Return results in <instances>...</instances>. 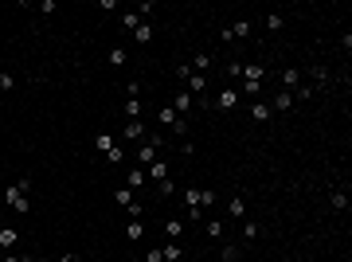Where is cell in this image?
Segmentation results:
<instances>
[{
    "mask_svg": "<svg viewBox=\"0 0 352 262\" xmlns=\"http://www.w3.org/2000/svg\"><path fill=\"white\" fill-rule=\"evenodd\" d=\"M28 192H31V184H28V180H16L12 188L4 192V200H8V204H12L16 211H20V215H28V211H31V200H28Z\"/></svg>",
    "mask_w": 352,
    "mask_h": 262,
    "instance_id": "obj_1",
    "label": "cell"
},
{
    "mask_svg": "<svg viewBox=\"0 0 352 262\" xmlns=\"http://www.w3.org/2000/svg\"><path fill=\"white\" fill-rule=\"evenodd\" d=\"M176 74H180V78H184V86L196 90V94H204V90H207V78H204V74H196L192 67H180Z\"/></svg>",
    "mask_w": 352,
    "mask_h": 262,
    "instance_id": "obj_2",
    "label": "cell"
},
{
    "mask_svg": "<svg viewBox=\"0 0 352 262\" xmlns=\"http://www.w3.org/2000/svg\"><path fill=\"white\" fill-rule=\"evenodd\" d=\"M145 176L153 180V184H161V180H168V164H164V160L157 157V160H153V164L145 168Z\"/></svg>",
    "mask_w": 352,
    "mask_h": 262,
    "instance_id": "obj_3",
    "label": "cell"
},
{
    "mask_svg": "<svg viewBox=\"0 0 352 262\" xmlns=\"http://www.w3.org/2000/svg\"><path fill=\"white\" fill-rule=\"evenodd\" d=\"M157 149H161V145H153V141H141V149H137V160H141V164L149 168V164L157 160Z\"/></svg>",
    "mask_w": 352,
    "mask_h": 262,
    "instance_id": "obj_4",
    "label": "cell"
},
{
    "mask_svg": "<svg viewBox=\"0 0 352 262\" xmlns=\"http://www.w3.org/2000/svg\"><path fill=\"white\" fill-rule=\"evenodd\" d=\"M145 180H149V176H145V168H129V172H125V188H129V192H137L141 184H145Z\"/></svg>",
    "mask_w": 352,
    "mask_h": 262,
    "instance_id": "obj_5",
    "label": "cell"
},
{
    "mask_svg": "<svg viewBox=\"0 0 352 262\" xmlns=\"http://www.w3.org/2000/svg\"><path fill=\"white\" fill-rule=\"evenodd\" d=\"M262 63H247V67H243V82H262Z\"/></svg>",
    "mask_w": 352,
    "mask_h": 262,
    "instance_id": "obj_6",
    "label": "cell"
},
{
    "mask_svg": "<svg viewBox=\"0 0 352 262\" xmlns=\"http://www.w3.org/2000/svg\"><path fill=\"white\" fill-rule=\"evenodd\" d=\"M16 243H20V231H16V227H0V247L12 250Z\"/></svg>",
    "mask_w": 352,
    "mask_h": 262,
    "instance_id": "obj_7",
    "label": "cell"
},
{
    "mask_svg": "<svg viewBox=\"0 0 352 262\" xmlns=\"http://www.w3.org/2000/svg\"><path fill=\"white\" fill-rule=\"evenodd\" d=\"M172 110H176V114H188V110H192V94H188V90H180V94L172 98Z\"/></svg>",
    "mask_w": 352,
    "mask_h": 262,
    "instance_id": "obj_8",
    "label": "cell"
},
{
    "mask_svg": "<svg viewBox=\"0 0 352 262\" xmlns=\"http://www.w3.org/2000/svg\"><path fill=\"white\" fill-rule=\"evenodd\" d=\"M270 114H274V110L266 102H250V117H254V121H270Z\"/></svg>",
    "mask_w": 352,
    "mask_h": 262,
    "instance_id": "obj_9",
    "label": "cell"
},
{
    "mask_svg": "<svg viewBox=\"0 0 352 262\" xmlns=\"http://www.w3.org/2000/svg\"><path fill=\"white\" fill-rule=\"evenodd\" d=\"M145 137V121H129L125 125V141H141Z\"/></svg>",
    "mask_w": 352,
    "mask_h": 262,
    "instance_id": "obj_10",
    "label": "cell"
},
{
    "mask_svg": "<svg viewBox=\"0 0 352 262\" xmlns=\"http://www.w3.org/2000/svg\"><path fill=\"white\" fill-rule=\"evenodd\" d=\"M227 211H231L235 219H243V215H247V204H243V196H231V200H227Z\"/></svg>",
    "mask_w": 352,
    "mask_h": 262,
    "instance_id": "obj_11",
    "label": "cell"
},
{
    "mask_svg": "<svg viewBox=\"0 0 352 262\" xmlns=\"http://www.w3.org/2000/svg\"><path fill=\"white\" fill-rule=\"evenodd\" d=\"M290 106H293V94L290 90H278V98L270 102V110H290Z\"/></svg>",
    "mask_w": 352,
    "mask_h": 262,
    "instance_id": "obj_12",
    "label": "cell"
},
{
    "mask_svg": "<svg viewBox=\"0 0 352 262\" xmlns=\"http://www.w3.org/2000/svg\"><path fill=\"white\" fill-rule=\"evenodd\" d=\"M161 254H164V262H180V258H184V250L176 247V239L168 243V247H161Z\"/></svg>",
    "mask_w": 352,
    "mask_h": 262,
    "instance_id": "obj_13",
    "label": "cell"
},
{
    "mask_svg": "<svg viewBox=\"0 0 352 262\" xmlns=\"http://www.w3.org/2000/svg\"><path fill=\"white\" fill-rule=\"evenodd\" d=\"M141 24H145V20H141L137 12H125V16H121V28H125V31H137Z\"/></svg>",
    "mask_w": 352,
    "mask_h": 262,
    "instance_id": "obj_14",
    "label": "cell"
},
{
    "mask_svg": "<svg viewBox=\"0 0 352 262\" xmlns=\"http://www.w3.org/2000/svg\"><path fill=\"white\" fill-rule=\"evenodd\" d=\"M114 145H117V141H114V137H110V133H102V137H94V149H98L102 157H106V153H110V149H114Z\"/></svg>",
    "mask_w": 352,
    "mask_h": 262,
    "instance_id": "obj_15",
    "label": "cell"
},
{
    "mask_svg": "<svg viewBox=\"0 0 352 262\" xmlns=\"http://www.w3.org/2000/svg\"><path fill=\"white\" fill-rule=\"evenodd\" d=\"M207 67H211V55H207V51H200V55L192 59V71L200 74V71H207Z\"/></svg>",
    "mask_w": 352,
    "mask_h": 262,
    "instance_id": "obj_16",
    "label": "cell"
},
{
    "mask_svg": "<svg viewBox=\"0 0 352 262\" xmlns=\"http://www.w3.org/2000/svg\"><path fill=\"white\" fill-rule=\"evenodd\" d=\"M164 235H168V239H180V235H184V223H180V219H168V223H164Z\"/></svg>",
    "mask_w": 352,
    "mask_h": 262,
    "instance_id": "obj_17",
    "label": "cell"
},
{
    "mask_svg": "<svg viewBox=\"0 0 352 262\" xmlns=\"http://www.w3.org/2000/svg\"><path fill=\"white\" fill-rule=\"evenodd\" d=\"M114 200H117V204H121V207H129V204H137V196H133L129 188H117V192H114Z\"/></svg>",
    "mask_w": 352,
    "mask_h": 262,
    "instance_id": "obj_18",
    "label": "cell"
},
{
    "mask_svg": "<svg viewBox=\"0 0 352 262\" xmlns=\"http://www.w3.org/2000/svg\"><path fill=\"white\" fill-rule=\"evenodd\" d=\"M184 204H188V207H204V196H200V188H188V192H184Z\"/></svg>",
    "mask_w": 352,
    "mask_h": 262,
    "instance_id": "obj_19",
    "label": "cell"
},
{
    "mask_svg": "<svg viewBox=\"0 0 352 262\" xmlns=\"http://www.w3.org/2000/svg\"><path fill=\"white\" fill-rule=\"evenodd\" d=\"M125 235H129L133 243H137V239H145V227H141V219H133L129 227H125Z\"/></svg>",
    "mask_w": 352,
    "mask_h": 262,
    "instance_id": "obj_20",
    "label": "cell"
},
{
    "mask_svg": "<svg viewBox=\"0 0 352 262\" xmlns=\"http://www.w3.org/2000/svg\"><path fill=\"white\" fill-rule=\"evenodd\" d=\"M282 82H286V86H301V71H282Z\"/></svg>",
    "mask_w": 352,
    "mask_h": 262,
    "instance_id": "obj_21",
    "label": "cell"
},
{
    "mask_svg": "<svg viewBox=\"0 0 352 262\" xmlns=\"http://www.w3.org/2000/svg\"><path fill=\"white\" fill-rule=\"evenodd\" d=\"M231 35H235V39H247V35H250V20H239V24L231 28Z\"/></svg>",
    "mask_w": 352,
    "mask_h": 262,
    "instance_id": "obj_22",
    "label": "cell"
},
{
    "mask_svg": "<svg viewBox=\"0 0 352 262\" xmlns=\"http://www.w3.org/2000/svg\"><path fill=\"white\" fill-rule=\"evenodd\" d=\"M235 102H239V94H235V90H223V94H219V110H231Z\"/></svg>",
    "mask_w": 352,
    "mask_h": 262,
    "instance_id": "obj_23",
    "label": "cell"
},
{
    "mask_svg": "<svg viewBox=\"0 0 352 262\" xmlns=\"http://www.w3.org/2000/svg\"><path fill=\"white\" fill-rule=\"evenodd\" d=\"M329 204L337 207V211H344V207H348V196H344V192H333V196H329Z\"/></svg>",
    "mask_w": 352,
    "mask_h": 262,
    "instance_id": "obj_24",
    "label": "cell"
},
{
    "mask_svg": "<svg viewBox=\"0 0 352 262\" xmlns=\"http://www.w3.org/2000/svg\"><path fill=\"white\" fill-rule=\"evenodd\" d=\"M243 239H258V223L254 219H243Z\"/></svg>",
    "mask_w": 352,
    "mask_h": 262,
    "instance_id": "obj_25",
    "label": "cell"
},
{
    "mask_svg": "<svg viewBox=\"0 0 352 262\" xmlns=\"http://www.w3.org/2000/svg\"><path fill=\"white\" fill-rule=\"evenodd\" d=\"M106 160H110V164H121V160H125V149H121V145H114L110 153H106Z\"/></svg>",
    "mask_w": 352,
    "mask_h": 262,
    "instance_id": "obj_26",
    "label": "cell"
},
{
    "mask_svg": "<svg viewBox=\"0 0 352 262\" xmlns=\"http://www.w3.org/2000/svg\"><path fill=\"white\" fill-rule=\"evenodd\" d=\"M110 63H114V67H125V47H114V51H110Z\"/></svg>",
    "mask_w": 352,
    "mask_h": 262,
    "instance_id": "obj_27",
    "label": "cell"
},
{
    "mask_svg": "<svg viewBox=\"0 0 352 262\" xmlns=\"http://www.w3.org/2000/svg\"><path fill=\"white\" fill-rule=\"evenodd\" d=\"M125 114H129V121H137V114H141V102H137V98H129V102H125Z\"/></svg>",
    "mask_w": 352,
    "mask_h": 262,
    "instance_id": "obj_28",
    "label": "cell"
},
{
    "mask_svg": "<svg viewBox=\"0 0 352 262\" xmlns=\"http://www.w3.org/2000/svg\"><path fill=\"white\" fill-rule=\"evenodd\" d=\"M133 35H137V39H141V43H145V39H153V24H141V28L133 31Z\"/></svg>",
    "mask_w": 352,
    "mask_h": 262,
    "instance_id": "obj_29",
    "label": "cell"
},
{
    "mask_svg": "<svg viewBox=\"0 0 352 262\" xmlns=\"http://www.w3.org/2000/svg\"><path fill=\"white\" fill-rule=\"evenodd\" d=\"M266 28L278 31V28H282V16H278V12H270V16H266Z\"/></svg>",
    "mask_w": 352,
    "mask_h": 262,
    "instance_id": "obj_30",
    "label": "cell"
},
{
    "mask_svg": "<svg viewBox=\"0 0 352 262\" xmlns=\"http://www.w3.org/2000/svg\"><path fill=\"white\" fill-rule=\"evenodd\" d=\"M200 196H204V207H211V204H215V200H219V196H215V192H211V188H200Z\"/></svg>",
    "mask_w": 352,
    "mask_h": 262,
    "instance_id": "obj_31",
    "label": "cell"
},
{
    "mask_svg": "<svg viewBox=\"0 0 352 262\" xmlns=\"http://www.w3.org/2000/svg\"><path fill=\"white\" fill-rule=\"evenodd\" d=\"M207 235H211V239H219V235H223V227H219V219H211V223H207Z\"/></svg>",
    "mask_w": 352,
    "mask_h": 262,
    "instance_id": "obj_32",
    "label": "cell"
},
{
    "mask_svg": "<svg viewBox=\"0 0 352 262\" xmlns=\"http://www.w3.org/2000/svg\"><path fill=\"white\" fill-rule=\"evenodd\" d=\"M309 74H313L317 82H325V78H329V67H313V71H309Z\"/></svg>",
    "mask_w": 352,
    "mask_h": 262,
    "instance_id": "obj_33",
    "label": "cell"
},
{
    "mask_svg": "<svg viewBox=\"0 0 352 262\" xmlns=\"http://www.w3.org/2000/svg\"><path fill=\"white\" fill-rule=\"evenodd\" d=\"M157 188H161V196H172V192H176V184H172V180H161Z\"/></svg>",
    "mask_w": 352,
    "mask_h": 262,
    "instance_id": "obj_34",
    "label": "cell"
},
{
    "mask_svg": "<svg viewBox=\"0 0 352 262\" xmlns=\"http://www.w3.org/2000/svg\"><path fill=\"white\" fill-rule=\"evenodd\" d=\"M145 262H164V254H161V247H153V250H149V254H145Z\"/></svg>",
    "mask_w": 352,
    "mask_h": 262,
    "instance_id": "obj_35",
    "label": "cell"
},
{
    "mask_svg": "<svg viewBox=\"0 0 352 262\" xmlns=\"http://www.w3.org/2000/svg\"><path fill=\"white\" fill-rule=\"evenodd\" d=\"M239 258V247H223V262H235Z\"/></svg>",
    "mask_w": 352,
    "mask_h": 262,
    "instance_id": "obj_36",
    "label": "cell"
},
{
    "mask_svg": "<svg viewBox=\"0 0 352 262\" xmlns=\"http://www.w3.org/2000/svg\"><path fill=\"white\" fill-rule=\"evenodd\" d=\"M16 86V78H12V74H0V90H12Z\"/></svg>",
    "mask_w": 352,
    "mask_h": 262,
    "instance_id": "obj_37",
    "label": "cell"
},
{
    "mask_svg": "<svg viewBox=\"0 0 352 262\" xmlns=\"http://www.w3.org/2000/svg\"><path fill=\"white\" fill-rule=\"evenodd\" d=\"M0 262H31V258H24V254H4Z\"/></svg>",
    "mask_w": 352,
    "mask_h": 262,
    "instance_id": "obj_38",
    "label": "cell"
},
{
    "mask_svg": "<svg viewBox=\"0 0 352 262\" xmlns=\"http://www.w3.org/2000/svg\"><path fill=\"white\" fill-rule=\"evenodd\" d=\"M63 262H82V258H78V254H63Z\"/></svg>",
    "mask_w": 352,
    "mask_h": 262,
    "instance_id": "obj_39",
    "label": "cell"
},
{
    "mask_svg": "<svg viewBox=\"0 0 352 262\" xmlns=\"http://www.w3.org/2000/svg\"><path fill=\"white\" fill-rule=\"evenodd\" d=\"M35 262H51V258H35Z\"/></svg>",
    "mask_w": 352,
    "mask_h": 262,
    "instance_id": "obj_40",
    "label": "cell"
},
{
    "mask_svg": "<svg viewBox=\"0 0 352 262\" xmlns=\"http://www.w3.org/2000/svg\"><path fill=\"white\" fill-rule=\"evenodd\" d=\"M290 262H301V258H290Z\"/></svg>",
    "mask_w": 352,
    "mask_h": 262,
    "instance_id": "obj_41",
    "label": "cell"
}]
</instances>
